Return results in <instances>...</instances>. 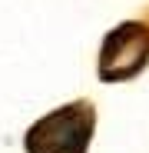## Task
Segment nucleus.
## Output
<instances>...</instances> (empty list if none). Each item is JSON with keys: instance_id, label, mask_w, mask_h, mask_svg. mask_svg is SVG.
<instances>
[{"instance_id": "2", "label": "nucleus", "mask_w": 149, "mask_h": 153, "mask_svg": "<svg viewBox=\"0 0 149 153\" xmlns=\"http://www.w3.org/2000/svg\"><path fill=\"white\" fill-rule=\"evenodd\" d=\"M149 67V27L139 20H126L113 27L99 47L96 73L103 83H123L133 80Z\"/></svg>"}, {"instance_id": "1", "label": "nucleus", "mask_w": 149, "mask_h": 153, "mask_svg": "<svg viewBox=\"0 0 149 153\" xmlns=\"http://www.w3.org/2000/svg\"><path fill=\"white\" fill-rule=\"evenodd\" d=\"M96 130V107L90 100H73L40 117L23 133L27 153H86Z\"/></svg>"}]
</instances>
